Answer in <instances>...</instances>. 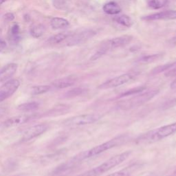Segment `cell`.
<instances>
[{
	"label": "cell",
	"mask_w": 176,
	"mask_h": 176,
	"mask_svg": "<svg viewBox=\"0 0 176 176\" xmlns=\"http://www.w3.org/2000/svg\"><path fill=\"white\" fill-rule=\"evenodd\" d=\"M127 139L128 136L126 135H121L119 136H116L113 139L110 140V141L102 143V144L98 145L96 147L91 149L83 151L82 153L76 155V157L80 162H81L83 160L98 156V155L102 153L107 150H109L112 148L123 145V143L127 141Z\"/></svg>",
	"instance_id": "cell-1"
},
{
	"label": "cell",
	"mask_w": 176,
	"mask_h": 176,
	"mask_svg": "<svg viewBox=\"0 0 176 176\" xmlns=\"http://www.w3.org/2000/svg\"><path fill=\"white\" fill-rule=\"evenodd\" d=\"M176 132V122L174 123L165 125L158 129H153L144 134L137 139L139 144H149L153 143L166 138Z\"/></svg>",
	"instance_id": "cell-2"
},
{
	"label": "cell",
	"mask_w": 176,
	"mask_h": 176,
	"mask_svg": "<svg viewBox=\"0 0 176 176\" xmlns=\"http://www.w3.org/2000/svg\"><path fill=\"white\" fill-rule=\"evenodd\" d=\"M159 91L158 89H152V90H143L138 93L129 96V98L119 101L118 106L123 109H132L134 107H139L143 104L148 102L151 98H153Z\"/></svg>",
	"instance_id": "cell-3"
},
{
	"label": "cell",
	"mask_w": 176,
	"mask_h": 176,
	"mask_svg": "<svg viewBox=\"0 0 176 176\" xmlns=\"http://www.w3.org/2000/svg\"><path fill=\"white\" fill-rule=\"evenodd\" d=\"M131 153H132V152L130 151H127L122 153L116 155V156L112 157L111 158L105 161V162L101 164L99 166H96L93 169L89 170L80 176H99L126 160L129 157Z\"/></svg>",
	"instance_id": "cell-4"
},
{
	"label": "cell",
	"mask_w": 176,
	"mask_h": 176,
	"mask_svg": "<svg viewBox=\"0 0 176 176\" xmlns=\"http://www.w3.org/2000/svg\"><path fill=\"white\" fill-rule=\"evenodd\" d=\"M133 39V37L131 35H123L121 37H116L107 41L106 42L101 45L100 49L92 56V60H96L105 54L109 50L124 47L129 44Z\"/></svg>",
	"instance_id": "cell-5"
},
{
	"label": "cell",
	"mask_w": 176,
	"mask_h": 176,
	"mask_svg": "<svg viewBox=\"0 0 176 176\" xmlns=\"http://www.w3.org/2000/svg\"><path fill=\"white\" fill-rule=\"evenodd\" d=\"M103 117L102 115L98 114H88L74 116L67 119L64 122V125L67 127H76L92 124L99 121Z\"/></svg>",
	"instance_id": "cell-6"
},
{
	"label": "cell",
	"mask_w": 176,
	"mask_h": 176,
	"mask_svg": "<svg viewBox=\"0 0 176 176\" xmlns=\"http://www.w3.org/2000/svg\"><path fill=\"white\" fill-rule=\"evenodd\" d=\"M20 85V82L17 79H11L6 81L0 87V102L7 99L17 90Z\"/></svg>",
	"instance_id": "cell-7"
},
{
	"label": "cell",
	"mask_w": 176,
	"mask_h": 176,
	"mask_svg": "<svg viewBox=\"0 0 176 176\" xmlns=\"http://www.w3.org/2000/svg\"><path fill=\"white\" fill-rule=\"evenodd\" d=\"M133 76L130 74H124L118 76H116L114 78L107 80L102 84L98 86V89H108L114 88H117L118 86L124 85L128 83L132 79Z\"/></svg>",
	"instance_id": "cell-8"
},
{
	"label": "cell",
	"mask_w": 176,
	"mask_h": 176,
	"mask_svg": "<svg viewBox=\"0 0 176 176\" xmlns=\"http://www.w3.org/2000/svg\"><path fill=\"white\" fill-rule=\"evenodd\" d=\"M48 126L46 124H39L32 126L27 129L23 133L22 136L23 141H28L33 139L36 137L41 135L45 132H46Z\"/></svg>",
	"instance_id": "cell-9"
},
{
	"label": "cell",
	"mask_w": 176,
	"mask_h": 176,
	"mask_svg": "<svg viewBox=\"0 0 176 176\" xmlns=\"http://www.w3.org/2000/svg\"><path fill=\"white\" fill-rule=\"evenodd\" d=\"M96 35V32L92 30H86L85 31L79 32L71 36L68 41V46H75V45L83 43L89 40Z\"/></svg>",
	"instance_id": "cell-10"
},
{
	"label": "cell",
	"mask_w": 176,
	"mask_h": 176,
	"mask_svg": "<svg viewBox=\"0 0 176 176\" xmlns=\"http://www.w3.org/2000/svg\"><path fill=\"white\" fill-rule=\"evenodd\" d=\"M142 20L145 21H156V20H171L176 19V10L163 11L160 13H154L150 15L142 17Z\"/></svg>",
	"instance_id": "cell-11"
},
{
	"label": "cell",
	"mask_w": 176,
	"mask_h": 176,
	"mask_svg": "<svg viewBox=\"0 0 176 176\" xmlns=\"http://www.w3.org/2000/svg\"><path fill=\"white\" fill-rule=\"evenodd\" d=\"M17 65L14 63H9L0 70V82L7 81L16 73Z\"/></svg>",
	"instance_id": "cell-12"
},
{
	"label": "cell",
	"mask_w": 176,
	"mask_h": 176,
	"mask_svg": "<svg viewBox=\"0 0 176 176\" xmlns=\"http://www.w3.org/2000/svg\"><path fill=\"white\" fill-rule=\"evenodd\" d=\"M32 118V116H30L27 114L14 116V117L8 118V120L6 121L4 123H3V125L6 127L17 126V125H20L27 123V122L31 120Z\"/></svg>",
	"instance_id": "cell-13"
},
{
	"label": "cell",
	"mask_w": 176,
	"mask_h": 176,
	"mask_svg": "<svg viewBox=\"0 0 176 176\" xmlns=\"http://www.w3.org/2000/svg\"><path fill=\"white\" fill-rule=\"evenodd\" d=\"M76 78L74 76H68L61 78L59 79H56L53 81L52 85L54 87L58 89H63L66 88L70 86L73 85L76 82Z\"/></svg>",
	"instance_id": "cell-14"
},
{
	"label": "cell",
	"mask_w": 176,
	"mask_h": 176,
	"mask_svg": "<svg viewBox=\"0 0 176 176\" xmlns=\"http://www.w3.org/2000/svg\"><path fill=\"white\" fill-rule=\"evenodd\" d=\"M103 10L105 13L108 14H117L121 12V8L117 3L110 2L103 6Z\"/></svg>",
	"instance_id": "cell-15"
},
{
	"label": "cell",
	"mask_w": 176,
	"mask_h": 176,
	"mask_svg": "<svg viewBox=\"0 0 176 176\" xmlns=\"http://www.w3.org/2000/svg\"><path fill=\"white\" fill-rule=\"evenodd\" d=\"M52 28L55 30L59 29H64L68 28L69 26V22L63 18L61 17H55L52 19L51 22H50Z\"/></svg>",
	"instance_id": "cell-16"
},
{
	"label": "cell",
	"mask_w": 176,
	"mask_h": 176,
	"mask_svg": "<svg viewBox=\"0 0 176 176\" xmlns=\"http://www.w3.org/2000/svg\"><path fill=\"white\" fill-rule=\"evenodd\" d=\"M114 20L116 22L119 23V24L127 27V28H130V27H132L133 24V22L132 19V18L126 15V14L116 17Z\"/></svg>",
	"instance_id": "cell-17"
},
{
	"label": "cell",
	"mask_w": 176,
	"mask_h": 176,
	"mask_svg": "<svg viewBox=\"0 0 176 176\" xmlns=\"http://www.w3.org/2000/svg\"><path fill=\"white\" fill-rule=\"evenodd\" d=\"M39 104L37 102H29L21 104L20 105L17 107V109L22 112H28L35 111L39 108Z\"/></svg>",
	"instance_id": "cell-18"
},
{
	"label": "cell",
	"mask_w": 176,
	"mask_h": 176,
	"mask_svg": "<svg viewBox=\"0 0 176 176\" xmlns=\"http://www.w3.org/2000/svg\"><path fill=\"white\" fill-rule=\"evenodd\" d=\"M45 32V26L43 24H35L31 28V34L35 38H39Z\"/></svg>",
	"instance_id": "cell-19"
},
{
	"label": "cell",
	"mask_w": 176,
	"mask_h": 176,
	"mask_svg": "<svg viewBox=\"0 0 176 176\" xmlns=\"http://www.w3.org/2000/svg\"><path fill=\"white\" fill-rule=\"evenodd\" d=\"M68 37H69V34L68 33H63H63H59L49 38L48 42L52 44H58L61 43L65 39H66Z\"/></svg>",
	"instance_id": "cell-20"
},
{
	"label": "cell",
	"mask_w": 176,
	"mask_h": 176,
	"mask_svg": "<svg viewBox=\"0 0 176 176\" xmlns=\"http://www.w3.org/2000/svg\"><path fill=\"white\" fill-rule=\"evenodd\" d=\"M50 89L49 85H37L34 86L31 89V93L32 95H39L48 92Z\"/></svg>",
	"instance_id": "cell-21"
},
{
	"label": "cell",
	"mask_w": 176,
	"mask_h": 176,
	"mask_svg": "<svg viewBox=\"0 0 176 176\" xmlns=\"http://www.w3.org/2000/svg\"><path fill=\"white\" fill-rule=\"evenodd\" d=\"M168 0H150L149 2V6L155 10L163 8L167 4Z\"/></svg>",
	"instance_id": "cell-22"
},
{
	"label": "cell",
	"mask_w": 176,
	"mask_h": 176,
	"mask_svg": "<svg viewBox=\"0 0 176 176\" xmlns=\"http://www.w3.org/2000/svg\"><path fill=\"white\" fill-rule=\"evenodd\" d=\"M161 57V55H147L144 56L139 59V61L141 63H149L154 62L158 60Z\"/></svg>",
	"instance_id": "cell-23"
},
{
	"label": "cell",
	"mask_w": 176,
	"mask_h": 176,
	"mask_svg": "<svg viewBox=\"0 0 176 176\" xmlns=\"http://www.w3.org/2000/svg\"><path fill=\"white\" fill-rule=\"evenodd\" d=\"M85 89L83 88H74L73 89H71V90L68 91L66 93V96L67 97H74V96H77L79 95L82 94L83 92H85Z\"/></svg>",
	"instance_id": "cell-24"
},
{
	"label": "cell",
	"mask_w": 176,
	"mask_h": 176,
	"mask_svg": "<svg viewBox=\"0 0 176 176\" xmlns=\"http://www.w3.org/2000/svg\"><path fill=\"white\" fill-rule=\"evenodd\" d=\"M175 65H176V61L174 63H172L161 65V66L155 68V69L153 70V73L156 74V73L162 72L163 71H165V70H167L168 69H170V68L175 66Z\"/></svg>",
	"instance_id": "cell-25"
},
{
	"label": "cell",
	"mask_w": 176,
	"mask_h": 176,
	"mask_svg": "<svg viewBox=\"0 0 176 176\" xmlns=\"http://www.w3.org/2000/svg\"><path fill=\"white\" fill-rule=\"evenodd\" d=\"M11 33L14 38H18V35L19 34V26L18 24H14L11 28Z\"/></svg>",
	"instance_id": "cell-26"
},
{
	"label": "cell",
	"mask_w": 176,
	"mask_h": 176,
	"mask_svg": "<svg viewBox=\"0 0 176 176\" xmlns=\"http://www.w3.org/2000/svg\"><path fill=\"white\" fill-rule=\"evenodd\" d=\"M14 19V15L11 13H6L4 15V19L6 22H12Z\"/></svg>",
	"instance_id": "cell-27"
},
{
	"label": "cell",
	"mask_w": 176,
	"mask_h": 176,
	"mask_svg": "<svg viewBox=\"0 0 176 176\" xmlns=\"http://www.w3.org/2000/svg\"><path fill=\"white\" fill-rule=\"evenodd\" d=\"M54 2H55V6L61 8L65 4V0H54Z\"/></svg>",
	"instance_id": "cell-28"
},
{
	"label": "cell",
	"mask_w": 176,
	"mask_h": 176,
	"mask_svg": "<svg viewBox=\"0 0 176 176\" xmlns=\"http://www.w3.org/2000/svg\"><path fill=\"white\" fill-rule=\"evenodd\" d=\"M127 174V173L126 171H120L115 172V173H114V174H109L107 176H126Z\"/></svg>",
	"instance_id": "cell-29"
},
{
	"label": "cell",
	"mask_w": 176,
	"mask_h": 176,
	"mask_svg": "<svg viewBox=\"0 0 176 176\" xmlns=\"http://www.w3.org/2000/svg\"><path fill=\"white\" fill-rule=\"evenodd\" d=\"M166 76H176V68L174 69L169 71L167 73H166Z\"/></svg>",
	"instance_id": "cell-30"
},
{
	"label": "cell",
	"mask_w": 176,
	"mask_h": 176,
	"mask_svg": "<svg viewBox=\"0 0 176 176\" xmlns=\"http://www.w3.org/2000/svg\"><path fill=\"white\" fill-rule=\"evenodd\" d=\"M6 47V43L5 41L3 40H0V51L4 50Z\"/></svg>",
	"instance_id": "cell-31"
},
{
	"label": "cell",
	"mask_w": 176,
	"mask_h": 176,
	"mask_svg": "<svg viewBox=\"0 0 176 176\" xmlns=\"http://www.w3.org/2000/svg\"><path fill=\"white\" fill-rule=\"evenodd\" d=\"M170 87H171V89H176V79L174 80V81L171 83V85H170Z\"/></svg>",
	"instance_id": "cell-32"
},
{
	"label": "cell",
	"mask_w": 176,
	"mask_h": 176,
	"mask_svg": "<svg viewBox=\"0 0 176 176\" xmlns=\"http://www.w3.org/2000/svg\"><path fill=\"white\" fill-rule=\"evenodd\" d=\"M169 43H170V44L174 45V46H175V45H176V37L172 38L169 41Z\"/></svg>",
	"instance_id": "cell-33"
},
{
	"label": "cell",
	"mask_w": 176,
	"mask_h": 176,
	"mask_svg": "<svg viewBox=\"0 0 176 176\" xmlns=\"http://www.w3.org/2000/svg\"><path fill=\"white\" fill-rule=\"evenodd\" d=\"M4 109L2 108H0V116L4 114Z\"/></svg>",
	"instance_id": "cell-34"
},
{
	"label": "cell",
	"mask_w": 176,
	"mask_h": 176,
	"mask_svg": "<svg viewBox=\"0 0 176 176\" xmlns=\"http://www.w3.org/2000/svg\"><path fill=\"white\" fill-rule=\"evenodd\" d=\"M7 0H0V5L2 4L3 3H4L5 2H6Z\"/></svg>",
	"instance_id": "cell-35"
}]
</instances>
